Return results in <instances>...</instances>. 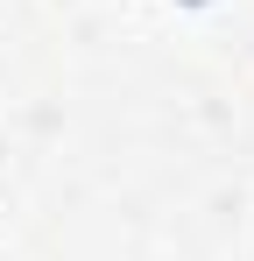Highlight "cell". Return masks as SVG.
<instances>
[{"instance_id":"obj_1","label":"cell","mask_w":254,"mask_h":261,"mask_svg":"<svg viewBox=\"0 0 254 261\" xmlns=\"http://www.w3.org/2000/svg\"><path fill=\"white\" fill-rule=\"evenodd\" d=\"M184 7H205V0H184Z\"/></svg>"}]
</instances>
